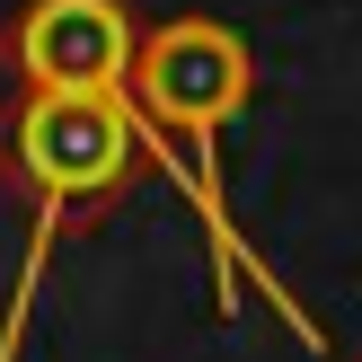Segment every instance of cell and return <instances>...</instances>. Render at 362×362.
I'll use <instances>...</instances> for the list:
<instances>
[{
    "instance_id": "cell-1",
    "label": "cell",
    "mask_w": 362,
    "mask_h": 362,
    "mask_svg": "<svg viewBox=\"0 0 362 362\" xmlns=\"http://www.w3.org/2000/svg\"><path fill=\"white\" fill-rule=\"evenodd\" d=\"M247 88H257V62H247V45L221 27V18H168V27L133 35L124 106H133V133L159 151V168L177 177V194L194 204V221H204V239H212L221 310H239V283H257L265 310H274L300 345H318V318L274 283V265H257L239 212H230V186H221V133L247 106Z\"/></svg>"
},
{
    "instance_id": "cell-2",
    "label": "cell",
    "mask_w": 362,
    "mask_h": 362,
    "mask_svg": "<svg viewBox=\"0 0 362 362\" xmlns=\"http://www.w3.org/2000/svg\"><path fill=\"white\" fill-rule=\"evenodd\" d=\"M133 106H124V80H98V88H27L9 115V159L27 177L35 212H27V257H18V292L0 310V362H18L27 345V310L53 274V247L106 212L124 186H133Z\"/></svg>"
},
{
    "instance_id": "cell-3",
    "label": "cell",
    "mask_w": 362,
    "mask_h": 362,
    "mask_svg": "<svg viewBox=\"0 0 362 362\" xmlns=\"http://www.w3.org/2000/svg\"><path fill=\"white\" fill-rule=\"evenodd\" d=\"M133 9L124 0H35L9 35V62L27 88H98L133 71Z\"/></svg>"
}]
</instances>
